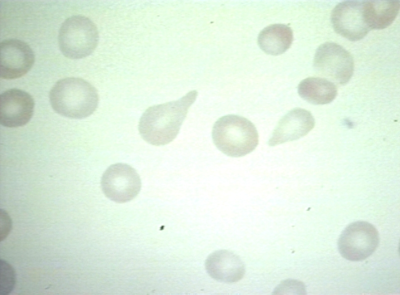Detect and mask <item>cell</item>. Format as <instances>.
I'll return each instance as SVG.
<instances>
[{
  "label": "cell",
  "instance_id": "cell-15",
  "mask_svg": "<svg viewBox=\"0 0 400 295\" xmlns=\"http://www.w3.org/2000/svg\"><path fill=\"white\" fill-rule=\"evenodd\" d=\"M298 93L310 103L324 105L331 103L336 98L337 89L333 82L326 79L309 77L300 82Z\"/></svg>",
  "mask_w": 400,
  "mask_h": 295
},
{
  "label": "cell",
  "instance_id": "cell-2",
  "mask_svg": "<svg viewBox=\"0 0 400 295\" xmlns=\"http://www.w3.org/2000/svg\"><path fill=\"white\" fill-rule=\"evenodd\" d=\"M49 98L56 113L72 119L88 117L98 104L96 89L86 81L76 77L58 80L52 87Z\"/></svg>",
  "mask_w": 400,
  "mask_h": 295
},
{
  "label": "cell",
  "instance_id": "cell-8",
  "mask_svg": "<svg viewBox=\"0 0 400 295\" xmlns=\"http://www.w3.org/2000/svg\"><path fill=\"white\" fill-rule=\"evenodd\" d=\"M0 76L13 80L26 75L33 66L35 57L30 46L20 40L9 39L0 45Z\"/></svg>",
  "mask_w": 400,
  "mask_h": 295
},
{
  "label": "cell",
  "instance_id": "cell-3",
  "mask_svg": "<svg viewBox=\"0 0 400 295\" xmlns=\"http://www.w3.org/2000/svg\"><path fill=\"white\" fill-rule=\"evenodd\" d=\"M212 137L220 151L232 157L249 154L258 143V135L254 125L248 119L234 115L219 118L214 125Z\"/></svg>",
  "mask_w": 400,
  "mask_h": 295
},
{
  "label": "cell",
  "instance_id": "cell-4",
  "mask_svg": "<svg viewBox=\"0 0 400 295\" xmlns=\"http://www.w3.org/2000/svg\"><path fill=\"white\" fill-rule=\"evenodd\" d=\"M99 40L98 29L89 18L74 15L66 19L61 25L58 35L60 51L66 57L80 59L90 55L96 48Z\"/></svg>",
  "mask_w": 400,
  "mask_h": 295
},
{
  "label": "cell",
  "instance_id": "cell-6",
  "mask_svg": "<svg viewBox=\"0 0 400 295\" xmlns=\"http://www.w3.org/2000/svg\"><path fill=\"white\" fill-rule=\"evenodd\" d=\"M314 67L320 75L338 85L346 84L354 71V62L350 54L338 44L327 42L316 50Z\"/></svg>",
  "mask_w": 400,
  "mask_h": 295
},
{
  "label": "cell",
  "instance_id": "cell-9",
  "mask_svg": "<svg viewBox=\"0 0 400 295\" xmlns=\"http://www.w3.org/2000/svg\"><path fill=\"white\" fill-rule=\"evenodd\" d=\"M362 2H342L332 12L331 22L334 31L350 41L362 40L370 31L364 19Z\"/></svg>",
  "mask_w": 400,
  "mask_h": 295
},
{
  "label": "cell",
  "instance_id": "cell-16",
  "mask_svg": "<svg viewBox=\"0 0 400 295\" xmlns=\"http://www.w3.org/2000/svg\"><path fill=\"white\" fill-rule=\"evenodd\" d=\"M16 281L15 273L12 266L4 260H0V294H9Z\"/></svg>",
  "mask_w": 400,
  "mask_h": 295
},
{
  "label": "cell",
  "instance_id": "cell-13",
  "mask_svg": "<svg viewBox=\"0 0 400 295\" xmlns=\"http://www.w3.org/2000/svg\"><path fill=\"white\" fill-rule=\"evenodd\" d=\"M362 14L365 23L371 30H382L394 21L400 9V1H363Z\"/></svg>",
  "mask_w": 400,
  "mask_h": 295
},
{
  "label": "cell",
  "instance_id": "cell-17",
  "mask_svg": "<svg viewBox=\"0 0 400 295\" xmlns=\"http://www.w3.org/2000/svg\"><path fill=\"white\" fill-rule=\"evenodd\" d=\"M1 212V223L4 224H1V225H3V226H1V234H0V239L2 240L6 238L7 235L8 234L10 230L11 229L12 226V222L10 219L8 215V213L2 209L0 210Z\"/></svg>",
  "mask_w": 400,
  "mask_h": 295
},
{
  "label": "cell",
  "instance_id": "cell-12",
  "mask_svg": "<svg viewBox=\"0 0 400 295\" xmlns=\"http://www.w3.org/2000/svg\"><path fill=\"white\" fill-rule=\"evenodd\" d=\"M208 274L214 279L224 282H234L241 279L245 272L241 259L233 252L220 250L211 253L205 262Z\"/></svg>",
  "mask_w": 400,
  "mask_h": 295
},
{
  "label": "cell",
  "instance_id": "cell-7",
  "mask_svg": "<svg viewBox=\"0 0 400 295\" xmlns=\"http://www.w3.org/2000/svg\"><path fill=\"white\" fill-rule=\"evenodd\" d=\"M100 183L106 197L117 203L132 200L141 188L140 178L136 170L122 163L110 166L103 173Z\"/></svg>",
  "mask_w": 400,
  "mask_h": 295
},
{
  "label": "cell",
  "instance_id": "cell-14",
  "mask_svg": "<svg viewBox=\"0 0 400 295\" xmlns=\"http://www.w3.org/2000/svg\"><path fill=\"white\" fill-rule=\"evenodd\" d=\"M293 41L292 31L284 24H274L264 29L258 36L259 46L265 53L278 55L285 52Z\"/></svg>",
  "mask_w": 400,
  "mask_h": 295
},
{
  "label": "cell",
  "instance_id": "cell-1",
  "mask_svg": "<svg viewBox=\"0 0 400 295\" xmlns=\"http://www.w3.org/2000/svg\"><path fill=\"white\" fill-rule=\"evenodd\" d=\"M197 95L196 91H192L178 100L148 108L138 124L142 139L154 146L164 145L173 141Z\"/></svg>",
  "mask_w": 400,
  "mask_h": 295
},
{
  "label": "cell",
  "instance_id": "cell-10",
  "mask_svg": "<svg viewBox=\"0 0 400 295\" xmlns=\"http://www.w3.org/2000/svg\"><path fill=\"white\" fill-rule=\"evenodd\" d=\"M34 108L29 93L17 88L7 90L0 95V123L8 128L23 126L32 118Z\"/></svg>",
  "mask_w": 400,
  "mask_h": 295
},
{
  "label": "cell",
  "instance_id": "cell-5",
  "mask_svg": "<svg viewBox=\"0 0 400 295\" xmlns=\"http://www.w3.org/2000/svg\"><path fill=\"white\" fill-rule=\"evenodd\" d=\"M376 228L364 221L354 222L342 232L338 240L340 254L350 261L363 260L371 255L379 243Z\"/></svg>",
  "mask_w": 400,
  "mask_h": 295
},
{
  "label": "cell",
  "instance_id": "cell-11",
  "mask_svg": "<svg viewBox=\"0 0 400 295\" xmlns=\"http://www.w3.org/2000/svg\"><path fill=\"white\" fill-rule=\"evenodd\" d=\"M314 126V119L309 111L302 108L294 109L280 120L268 144L274 146L298 139L306 135Z\"/></svg>",
  "mask_w": 400,
  "mask_h": 295
}]
</instances>
